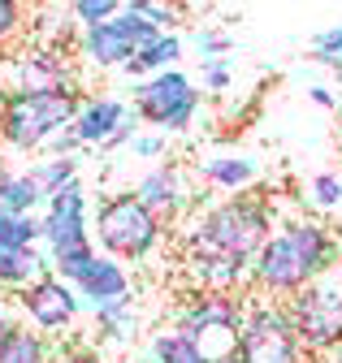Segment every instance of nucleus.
I'll use <instances>...</instances> for the list:
<instances>
[{"label":"nucleus","instance_id":"nucleus-36","mask_svg":"<svg viewBox=\"0 0 342 363\" xmlns=\"http://www.w3.org/2000/svg\"><path fill=\"white\" fill-rule=\"evenodd\" d=\"M308 100L321 104V108H338V96H333L329 86H308Z\"/></svg>","mask_w":342,"mask_h":363},{"label":"nucleus","instance_id":"nucleus-1","mask_svg":"<svg viewBox=\"0 0 342 363\" xmlns=\"http://www.w3.org/2000/svg\"><path fill=\"white\" fill-rule=\"evenodd\" d=\"M273 208L269 199H247V195H234L217 208H208L195 230L187 234V247L195 251H212V255H230L238 264H251L260 255V247L273 238Z\"/></svg>","mask_w":342,"mask_h":363},{"label":"nucleus","instance_id":"nucleus-20","mask_svg":"<svg viewBox=\"0 0 342 363\" xmlns=\"http://www.w3.org/2000/svg\"><path fill=\"white\" fill-rule=\"evenodd\" d=\"M152 359L156 363H208L199 342L191 333H182V329H160L152 337Z\"/></svg>","mask_w":342,"mask_h":363},{"label":"nucleus","instance_id":"nucleus-32","mask_svg":"<svg viewBox=\"0 0 342 363\" xmlns=\"http://www.w3.org/2000/svg\"><path fill=\"white\" fill-rule=\"evenodd\" d=\"M22 5H13V0H0V43L5 39H13L18 30H22Z\"/></svg>","mask_w":342,"mask_h":363},{"label":"nucleus","instance_id":"nucleus-37","mask_svg":"<svg viewBox=\"0 0 342 363\" xmlns=\"http://www.w3.org/2000/svg\"><path fill=\"white\" fill-rule=\"evenodd\" d=\"M13 333V315H9V307L0 303V346H5V337Z\"/></svg>","mask_w":342,"mask_h":363},{"label":"nucleus","instance_id":"nucleus-39","mask_svg":"<svg viewBox=\"0 0 342 363\" xmlns=\"http://www.w3.org/2000/svg\"><path fill=\"white\" fill-rule=\"evenodd\" d=\"M221 363H238V359H234V354H230V359H221Z\"/></svg>","mask_w":342,"mask_h":363},{"label":"nucleus","instance_id":"nucleus-41","mask_svg":"<svg viewBox=\"0 0 342 363\" xmlns=\"http://www.w3.org/2000/svg\"><path fill=\"white\" fill-rule=\"evenodd\" d=\"M0 216H5V208H0Z\"/></svg>","mask_w":342,"mask_h":363},{"label":"nucleus","instance_id":"nucleus-8","mask_svg":"<svg viewBox=\"0 0 342 363\" xmlns=\"http://www.w3.org/2000/svg\"><path fill=\"white\" fill-rule=\"evenodd\" d=\"M251 281L260 286V290H269V294H282V298H294L304 286H312L316 277L308 272V264H304V255H299V247L290 242V234L282 230H273V238L260 247V255L251 259Z\"/></svg>","mask_w":342,"mask_h":363},{"label":"nucleus","instance_id":"nucleus-17","mask_svg":"<svg viewBox=\"0 0 342 363\" xmlns=\"http://www.w3.org/2000/svg\"><path fill=\"white\" fill-rule=\"evenodd\" d=\"M199 177L217 191H243L247 182H255V160L247 156H212L199 164Z\"/></svg>","mask_w":342,"mask_h":363},{"label":"nucleus","instance_id":"nucleus-29","mask_svg":"<svg viewBox=\"0 0 342 363\" xmlns=\"http://www.w3.org/2000/svg\"><path fill=\"white\" fill-rule=\"evenodd\" d=\"M195 48H199L204 61L226 57V52L234 48V35H226V30H217V26H204V30H195Z\"/></svg>","mask_w":342,"mask_h":363},{"label":"nucleus","instance_id":"nucleus-40","mask_svg":"<svg viewBox=\"0 0 342 363\" xmlns=\"http://www.w3.org/2000/svg\"><path fill=\"white\" fill-rule=\"evenodd\" d=\"M338 238H342V225H338Z\"/></svg>","mask_w":342,"mask_h":363},{"label":"nucleus","instance_id":"nucleus-9","mask_svg":"<svg viewBox=\"0 0 342 363\" xmlns=\"http://www.w3.org/2000/svg\"><path fill=\"white\" fill-rule=\"evenodd\" d=\"M44 238H48V247H53V259L92 247V234H87V191H82V182H70L65 191H57V195L48 199Z\"/></svg>","mask_w":342,"mask_h":363},{"label":"nucleus","instance_id":"nucleus-4","mask_svg":"<svg viewBox=\"0 0 342 363\" xmlns=\"http://www.w3.org/2000/svg\"><path fill=\"white\" fill-rule=\"evenodd\" d=\"M286 311L308 354L329 359L342 346V281L338 277H321L304 286L294 298H286Z\"/></svg>","mask_w":342,"mask_h":363},{"label":"nucleus","instance_id":"nucleus-31","mask_svg":"<svg viewBox=\"0 0 342 363\" xmlns=\"http://www.w3.org/2000/svg\"><path fill=\"white\" fill-rule=\"evenodd\" d=\"M199 69H204L208 91H226V86H230V74H234V57H212V61H199Z\"/></svg>","mask_w":342,"mask_h":363},{"label":"nucleus","instance_id":"nucleus-18","mask_svg":"<svg viewBox=\"0 0 342 363\" xmlns=\"http://www.w3.org/2000/svg\"><path fill=\"white\" fill-rule=\"evenodd\" d=\"M182 57V39L178 35H160L156 43H148L143 52H135V61L126 65V74L131 78H152V74H165V69H174V61Z\"/></svg>","mask_w":342,"mask_h":363},{"label":"nucleus","instance_id":"nucleus-3","mask_svg":"<svg viewBox=\"0 0 342 363\" xmlns=\"http://www.w3.org/2000/svg\"><path fill=\"white\" fill-rule=\"evenodd\" d=\"M160 234H165V220H156L135 199V191H117L96 208V238L109 259H143L156 251Z\"/></svg>","mask_w":342,"mask_h":363},{"label":"nucleus","instance_id":"nucleus-34","mask_svg":"<svg viewBox=\"0 0 342 363\" xmlns=\"http://www.w3.org/2000/svg\"><path fill=\"white\" fill-rule=\"evenodd\" d=\"M135 130H139V125H135V117H131V121H126V125H121V130L113 134V139H109V143H104L100 152H117L121 143H131V139H135Z\"/></svg>","mask_w":342,"mask_h":363},{"label":"nucleus","instance_id":"nucleus-27","mask_svg":"<svg viewBox=\"0 0 342 363\" xmlns=\"http://www.w3.org/2000/svg\"><path fill=\"white\" fill-rule=\"evenodd\" d=\"M121 13V5H117V0H78V5H74V18L82 22V26H104V22H113Z\"/></svg>","mask_w":342,"mask_h":363},{"label":"nucleus","instance_id":"nucleus-38","mask_svg":"<svg viewBox=\"0 0 342 363\" xmlns=\"http://www.w3.org/2000/svg\"><path fill=\"white\" fill-rule=\"evenodd\" d=\"M325 363H342V346H338V350H333V354H329Z\"/></svg>","mask_w":342,"mask_h":363},{"label":"nucleus","instance_id":"nucleus-12","mask_svg":"<svg viewBox=\"0 0 342 363\" xmlns=\"http://www.w3.org/2000/svg\"><path fill=\"white\" fill-rule=\"evenodd\" d=\"M135 199H139L156 220H174V216L182 212V203L191 199V191H187L182 173H178L174 164H165V169H152V173H143V177H139Z\"/></svg>","mask_w":342,"mask_h":363},{"label":"nucleus","instance_id":"nucleus-14","mask_svg":"<svg viewBox=\"0 0 342 363\" xmlns=\"http://www.w3.org/2000/svg\"><path fill=\"white\" fill-rule=\"evenodd\" d=\"M74 290L92 307H104V303H117V298H131V272L121 268V259L96 255V264L87 268V277H82Z\"/></svg>","mask_w":342,"mask_h":363},{"label":"nucleus","instance_id":"nucleus-19","mask_svg":"<svg viewBox=\"0 0 342 363\" xmlns=\"http://www.w3.org/2000/svg\"><path fill=\"white\" fill-rule=\"evenodd\" d=\"M96 337H109V342H135V329H139V315H135V298H117V303H104L96 307Z\"/></svg>","mask_w":342,"mask_h":363},{"label":"nucleus","instance_id":"nucleus-24","mask_svg":"<svg viewBox=\"0 0 342 363\" xmlns=\"http://www.w3.org/2000/svg\"><path fill=\"white\" fill-rule=\"evenodd\" d=\"M31 177L39 182V191H44V199H53L57 191H65L70 182H78V160H44L39 169H31Z\"/></svg>","mask_w":342,"mask_h":363},{"label":"nucleus","instance_id":"nucleus-2","mask_svg":"<svg viewBox=\"0 0 342 363\" xmlns=\"http://www.w3.org/2000/svg\"><path fill=\"white\" fill-rule=\"evenodd\" d=\"M78 86L70 91H9L5 104H0V139L18 152L44 147L53 143L61 130H70L82 113Z\"/></svg>","mask_w":342,"mask_h":363},{"label":"nucleus","instance_id":"nucleus-5","mask_svg":"<svg viewBox=\"0 0 342 363\" xmlns=\"http://www.w3.org/2000/svg\"><path fill=\"white\" fill-rule=\"evenodd\" d=\"M238 363H308V350L294 333L286 303H251L234 346Z\"/></svg>","mask_w":342,"mask_h":363},{"label":"nucleus","instance_id":"nucleus-25","mask_svg":"<svg viewBox=\"0 0 342 363\" xmlns=\"http://www.w3.org/2000/svg\"><path fill=\"white\" fill-rule=\"evenodd\" d=\"M113 22H117V30H121L126 39H131L139 52L148 48V43H156V39H160V30H156V26H152V22H148V18H143L135 5H121V13H117Z\"/></svg>","mask_w":342,"mask_h":363},{"label":"nucleus","instance_id":"nucleus-16","mask_svg":"<svg viewBox=\"0 0 342 363\" xmlns=\"http://www.w3.org/2000/svg\"><path fill=\"white\" fill-rule=\"evenodd\" d=\"M48 272H53V259H44L35 247L0 255V286H9V290H31L35 281H44Z\"/></svg>","mask_w":342,"mask_h":363},{"label":"nucleus","instance_id":"nucleus-21","mask_svg":"<svg viewBox=\"0 0 342 363\" xmlns=\"http://www.w3.org/2000/svg\"><path fill=\"white\" fill-rule=\"evenodd\" d=\"M35 203H44V191L31 173H5L0 177V208L13 216H31Z\"/></svg>","mask_w":342,"mask_h":363},{"label":"nucleus","instance_id":"nucleus-6","mask_svg":"<svg viewBox=\"0 0 342 363\" xmlns=\"http://www.w3.org/2000/svg\"><path fill=\"white\" fill-rule=\"evenodd\" d=\"M243 320H247V303L238 294H199L195 303L178 311V329L199 342L208 363H221L234 354Z\"/></svg>","mask_w":342,"mask_h":363},{"label":"nucleus","instance_id":"nucleus-23","mask_svg":"<svg viewBox=\"0 0 342 363\" xmlns=\"http://www.w3.org/2000/svg\"><path fill=\"white\" fill-rule=\"evenodd\" d=\"M35 238H44V220L13 216V212L0 216V255L5 251H26V247H35Z\"/></svg>","mask_w":342,"mask_h":363},{"label":"nucleus","instance_id":"nucleus-30","mask_svg":"<svg viewBox=\"0 0 342 363\" xmlns=\"http://www.w3.org/2000/svg\"><path fill=\"white\" fill-rule=\"evenodd\" d=\"M131 5L160 30V35H174V30H169V26H174L178 22V5H156V0H131Z\"/></svg>","mask_w":342,"mask_h":363},{"label":"nucleus","instance_id":"nucleus-7","mask_svg":"<svg viewBox=\"0 0 342 363\" xmlns=\"http://www.w3.org/2000/svg\"><path fill=\"white\" fill-rule=\"evenodd\" d=\"M199 113V91L182 69L152 74L135 86V117L160 125V134H182Z\"/></svg>","mask_w":342,"mask_h":363},{"label":"nucleus","instance_id":"nucleus-15","mask_svg":"<svg viewBox=\"0 0 342 363\" xmlns=\"http://www.w3.org/2000/svg\"><path fill=\"white\" fill-rule=\"evenodd\" d=\"M135 43L126 39L117 30V22H104V26H92V30H82V57H87L96 69H113V65H131L135 61Z\"/></svg>","mask_w":342,"mask_h":363},{"label":"nucleus","instance_id":"nucleus-28","mask_svg":"<svg viewBox=\"0 0 342 363\" xmlns=\"http://www.w3.org/2000/svg\"><path fill=\"white\" fill-rule=\"evenodd\" d=\"M308 191H312V203H316V208L333 212V208L342 203V177H338V173H316Z\"/></svg>","mask_w":342,"mask_h":363},{"label":"nucleus","instance_id":"nucleus-13","mask_svg":"<svg viewBox=\"0 0 342 363\" xmlns=\"http://www.w3.org/2000/svg\"><path fill=\"white\" fill-rule=\"evenodd\" d=\"M126 121H131V117H126V104L113 100V96H100V100H87V104H82V113H78V121H74V134H78L82 147H104Z\"/></svg>","mask_w":342,"mask_h":363},{"label":"nucleus","instance_id":"nucleus-35","mask_svg":"<svg viewBox=\"0 0 342 363\" xmlns=\"http://www.w3.org/2000/svg\"><path fill=\"white\" fill-rule=\"evenodd\" d=\"M135 152H139V156H160V152H165V134H148V139H135Z\"/></svg>","mask_w":342,"mask_h":363},{"label":"nucleus","instance_id":"nucleus-33","mask_svg":"<svg viewBox=\"0 0 342 363\" xmlns=\"http://www.w3.org/2000/svg\"><path fill=\"white\" fill-rule=\"evenodd\" d=\"M61 363H109L96 346H74L70 354H61Z\"/></svg>","mask_w":342,"mask_h":363},{"label":"nucleus","instance_id":"nucleus-22","mask_svg":"<svg viewBox=\"0 0 342 363\" xmlns=\"http://www.w3.org/2000/svg\"><path fill=\"white\" fill-rule=\"evenodd\" d=\"M0 363H48V342L26 325H13V333L0 346Z\"/></svg>","mask_w":342,"mask_h":363},{"label":"nucleus","instance_id":"nucleus-11","mask_svg":"<svg viewBox=\"0 0 342 363\" xmlns=\"http://www.w3.org/2000/svg\"><path fill=\"white\" fill-rule=\"evenodd\" d=\"M282 230H286L290 242L299 247V255H304V264H308L312 277H316V281L329 277L333 264H338V234L329 230V225H321V220H312V216H294V220H282Z\"/></svg>","mask_w":342,"mask_h":363},{"label":"nucleus","instance_id":"nucleus-10","mask_svg":"<svg viewBox=\"0 0 342 363\" xmlns=\"http://www.w3.org/2000/svg\"><path fill=\"white\" fill-rule=\"evenodd\" d=\"M78 290L70 281H61L57 272H48L44 281H35L31 290H22V311L31 315V325L39 333H61L74 325V315H78Z\"/></svg>","mask_w":342,"mask_h":363},{"label":"nucleus","instance_id":"nucleus-26","mask_svg":"<svg viewBox=\"0 0 342 363\" xmlns=\"http://www.w3.org/2000/svg\"><path fill=\"white\" fill-rule=\"evenodd\" d=\"M312 61L329 65V69H342V22L312 35Z\"/></svg>","mask_w":342,"mask_h":363}]
</instances>
